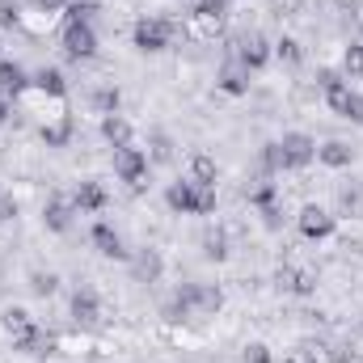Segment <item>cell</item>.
Here are the masks:
<instances>
[{
    "mask_svg": "<svg viewBox=\"0 0 363 363\" xmlns=\"http://www.w3.org/2000/svg\"><path fill=\"white\" fill-rule=\"evenodd\" d=\"M114 174L123 182H131V186H140L144 182V174H148V161H144V152L140 148H114Z\"/></svg>",
    "mask_w": 363,
    "mask_h": 363,
    "instance_id": "obj_1",
    "label": "cell"
},
{
    "mask_svg": "<svg viewBox=\"0 0 363 363\" xmlns=\"http://www.w3.org/2000/svg\"><path fill=\"white\" fill-rule=\"evenodd\" d=\"M135 47H140V51H165V47H169V21L144 17V21L135 26Z\"/></svg>",
    "mask_w": 363,
    "mask_h": 363,
    "instance_id": "obj_2",
    "label": "cell"
},
{
    "mask_svg": "<svg viewBox=\"0 0 363 363\" xmlns=\"http://www.w3.org/2000/svg\"><path fill=\"white\" fill-rule=\"evenodd\" d=\"M279 148H283V165H287V169H304V165L317 157V144H313L308 135H300V131L283 135V144H279Z\"/></svg>",
    "mask_w": 363,
    "mask_h": 363,
    "instance_id": "obj_3",
    "label": "cell"
},
{
    "mask_svg": "<svg viewBox=\"0 0 363 363\" xmlns=\"http://www.w3.org/2000/svg\"><path fill=\"white\" fill-rule=\"evenodd\" d=\"M64 51H68L72 60H89L93 51H97V38H93V30L85 21H77V26L64 30Z\"/></svg>",
    "mask_w": 363,
    "mask_h": 363,
    "instance_id": "obj_4",
    "label": "cell"
},
{
    "mask_svg": "<svg viewBox=\"0 0 363 363\" xmlns=\"http://www.w3.org/2000/svg\"><path fill=\"white\" fill-rule=\"evenodd\" d=\"M300 233L313 237V241H321V237L334 233V216L321 211V207H304V211H300Z\"/></svg>",
    "mask_w": 363,
    "mask_h": 363,
    "instance_id": "obj_5",
    "label": "cell"
},
{
    "mask_svg": "<svg viewBox=\"0 0 363 363\" xmlns=\"http://www.w3.org/2000/svg\"><path fill=\"white\" fill-rule=\"evenodd\" d=\"M317 85L325 89V101H330L338 114L347 110V101H351V89L342 85V77H338V72H321V77H317Z\"/></svg>",
    "mask_w": 363,
    "mask_h": 363,
    "instance_id": "obj_6",
    "label": "cell"
},
{
    "mask_svg": "<svg viewBox=\"0 0 363 363\" xmlns=\"http://www.w3.org/2000/svg\"><path fill=\"white\" fill-rule=\"evenodd\" d=\"M267 60H271V43H267L262 34H250V38L241 43V64H245V68H262Z\"/></svg>",
    "mask_w": 363,
    "mask_h": 363,
    "instance_id": "obj_7",
    "label": "cell"
},
{
    "mask_svg": "<svg viewBox=\"0 0 363 363\" xmlns=\"http://www.w3.org/2000/svg\"><path fill=\"white\" fill-rule=\"evenodd\" d=\"M165 199H169L174 211H199V186L194 182H174Z\"/></svg>",
    "mask_w": 363,
    "mask_h": 363,
    "instance_id": "obj_8",
    "label": "cell"
},
{
    "mask_svg": "<svg viewBox=\"0 0 363 363\" xmlns=\"http://www.w3.org/2000/svg\"><path fill=\"white\" fill-rule=\"evenodd\" d=\"M4 330L13 334V342H26L38 325H34V317H30L26 308H9V313H4Z\"/></svg>",
    "mask_w": 363,
    "mask_h": 363,
    "instance_id": "obj_9",
    "label": "cell"
},
{
    "mask_svg": "<svg viewBox=\"0 0 363 363\" xmlns=\"http://www.w3.org/2000/svg\"><path fill=\"white\" fill-rule=\"evenodd\" d=\"M93 245H97L106 258H123V254H127L123 241H118V233H114L110 224H97V228H93Z\"/></svg>",
    "mask_w": 363,
    "mask_h": 363,
    "instance_id": "obj_10",
    "label": "cell"
},
{
    "mask_svg": "<svg viewBox=\"0 0 363 363\" xmlns=\"http://www.w3.org/2000/svg\"><path fill=\"white\" fill-rule=\"evenodd\" d=\"M101 135H106L114 148H127V144H131V127H127V118H118V114H106Z\"/></svg>",
    "mask_w": 363,
    "mask_h": 363,
    "instance_id": "obj_11",
    "label": "cell"
},
{
    "mask_svg": "<svg viewBox=\"0 0 363 363\" xmlns=\"http://www.w3.org/2000/svg\"><path fill=\"white\" fill-rule=\"evenodd\" d=\"M279 283H283L287 291H296V296H308V291L317 287L313 271H279Z\"/></svg>",
    "mask_w": 363,
    "mask_h": 363,
    "instance_id": "obj_12",
    "label": "cell"
},
{
    "mask_svg": "<svg viewBox=\"0 0 363 363\" xmlns=\"http://www.w3.org/2000/svg\"><path fill=\"white\" fill-rule=\"evenodd\" d=\"M317 157H321L325 165H334V169H342V165H351V148H347L342 140H330L325 148H317Z\"/></svg>",
    "mask_w": 363,
    "mask_h": 363,
    "instance_id": "obj_13",
    "label": "cell"
},
{
    "mask_svg": "<svg viewBox=\"0 0 363 363\" xmlns=\"http://www.w3.org/2000/svg\"><path fill=\"white\" fill-rule=\"evenodd\" d=\"M68 224H72V207H68L64 199H51V203H47V228L64 233Z\"/></svg>",
    "mask_w": 363,
    "mask_h": 363,
    "instance_id": "obj_14",
    "label": "cell"
},
{
    "mask_svg": "<svg viewBox=\"0 0 363 363\" xmlns=\"http://www.w3.org/2000/svg\"><path fill=\"white\" fill-rule=\"evenodd\" d=\"M106 203V190L97 186V182H81V190H77V207H85V211H97Z\"/></svg>",
    "mask_w": 363,
    "mask_h": 363,
    "instance_id": "obj_15",
    "label": "cell"
},
{
    "mask_svg": "<svg viewBox=\"0 0 363 363\" xmlns=\"http://www.w3.org/2000/svg\"><path fill=\"white\" fill-rule=\"evenodd\" d=\"M72 317L85 321V325L97 321V300H93V291H77V300H72Z\"/></svg>",
    "mask_w": 363,
    "mask_h": 363,
    "instance_id": "obj_16",
    "label": "cell"
},
{
    "mask_svg": "<svg viewBox=\"0 0 363 363\" xmlns=\"http://www.w3.org/2000/svg\"><path fill=\"white\" fill-rule=\"evenodd\" d=\"M190 178H194V186H216V161L211 157H194L190 161Z\"/></svg>",
    "mask_w": 363,
    "mask_h": 363,
    "instance_id": "obj_17",
    "label": "cell"
},
{
    "mask_svg": "<svg viewBox=\"0 0 363 363\" xmlns=\"http://www.w3.org/2000/svg\"><path fill=\"white\" fill-rule=\"evenodd\" d=\"M0 89L21 93V89H26V72H21L17 64H0Z\"/></svg>",
    "mask_w": 363,
    "mask_h": 363,
    "instance_id": "obj_18",
    "label": "cell"
},
{
    "mask_svg": "<svg viewBox=\"0 0 363 363\" xmlns=\"http://www.w3.org/2000/svg\"><path fill=\"white\" fill-rule=\"evenodd\" d=\"M17 347H21L26 355H47V351H51L55 342H51V334H43V330H34V334H30L26 342H17Z\"/></svg>",
    "mask_w": 363,
    "mask_h": 363,
    "instance_id": "obj_19",
    "label": "cell"
},
{
    "mask_svg": "<svg viewBox=\"0 0 363 363\" xmlns=\"http://www.w3.org/2000/svg\"><path fill=\"white\" fill-rule=\"evenodd\" d=\"M220 85H224L228 93H245V89H250V81H245V72H241V68H224V72H220Z\"/></svg>",
    "mask_w": 363,
    "mask_h": 363,
    "instance_id": "obj_20",
    "label": "cell"
},
{
    "mask_svg": "<svg viewBox=\"0 0 363 363\" xmlns=\"http://www.w3.org/2000/svg\"><path fill=\"white\" fill-rule=\"evenodd\" d=\"M38 89L51 93V97H60V93H64V77H60L55 68H43V72H38Z\"/></svg>",
    "mask_w": 363,
    "mask_h": 363,
    "instance_id": "obj_21",
    "label": "cell"
},
{
    "mask_svg": "<svg viewBox=\"0 0 363 363\" xmlns=\"http://www.w3.org/2000/svg\"><path fill=\"white\" fill-rule=\"evenodd\" d=\"M342 68H347V77H363V47H347Z\"/></svg>",
    "mask_w": 363,
    "mask_h": 363,
    "instance_id": "obj_22",
    "label": "cell"
},
{
    "mask_svg": "<svg viewBox=\"0 0 363 363\" xmlns=\"http://www.w3.org/2000/svg\"><path fill=\"white\" fill-rule=\"evenodd\" d=\"M93 13V0H72L68 4V26H77V21H85Z\"/></svg>",
    "mask_w": 363,
    "mask_h": 363,
    "instance_id": "obj_23",
    "label": "cell"
},
{
    "mask_svg": "<svg viewBox=\"0 0 363 363\" xmlns=\"http://www.w3.org/2000/svg\"><path fill=\"white\" fill-rule=\"evenodd\" d=\"M135 271L144 274V279H157V274H161V258H157V254H144V258L135 262Z\"/></svg>",
    "mask_w": 363,
    "mask_h": 363,
    "instance_id": "obj_24",
    "label": "cell"
},
{
    "mask_svg": "<svg viewBox=\"0 0 363 363\" xmlns=\"http://www.w3.org/2000/svg\"><path fill=\"white\" fill-rule=\"evenodd\" d=\"M279 60H283V64H300V43H296V38H283V43H279Z\"/></svg>",
    "mask_w": 363,
    "mask_h": 363,
    "instance_id": "obj_25",
    "label": "cell"
},
{
    "mask_svg": "<svg viewBox=\"0 0 363 363\" xmlns=\"http://www.w3.org/2000/svg\"><path fill=\"white\" fill-rule=\"evenodd\" d=\"M194 9H199V17H224V0H194Z\"/></svg>",
    "mask_w": 363,
    "mask_h": 363,
    "instance_id": "obj_26",
    "label": "cell"
},
{
    "mask_svg": "<svg viewBox=\"0 0 363 363\" xmlns=\"http://www.w3.org/2000/svg\"><path fill=\"white\" fill-rule=\"evenodd\" d=\"M342 118H351V123H363V93H351V101H347Z\"/></svg>",
    "mask_w": 363,
    "mask_h": 363,
    "instance_id": "obj_27",
    "label": "cell"
},
{
    "mask_svg": "<svg viewBox=\"0 0 363 363\" xmlns=\"http://www.w3.org/2000/svg\"><path fill=\"white\" fill-rule=\"evenodd\" d=\"M97 110L114 114V110H118V89H101V93H97Z\"/></svg>",
    "mask_w": 363,
    "mask_h": 363,
    "instance_id": "obj_28",
    "label": "cell"
},
{
    "mask_svg": "<svg viewBox=\"0 0 363 363\" xmlns=\"http://www.w3.org/2000/svg\"><path fill=\"white\" fill-rule=\"evenodd\" d=\"M207 211H216V190L199 186V216H207Z\"/></svg>",
    "mask_w": 363,
    "mask_h": 363,
    "instance_id": "obj_29",
    "label": "cell"
},
{
    "mask_svg": "<svg viewBox=\"0 0 363 363\" xmlns=\"http://www.w3.org/2000/svg\"><path fill=\"white\" fill-rule=\"evenodd\" d=\"M203 254H207V258H216V262H220V258H224V254H228V250H224V237H207V241H203Z\"/></svg>",
    "mask_w": 363,
    "mask_h": 363,
    "instance_id": "obj_30",
    "label": "cell"
},
{
    "mask_svg": "<svg viewBox=\"0 0 363 363\" xmlns=\"http://www.w3.org/2000/svg\"><path fill=\"white\" fill-rule=\"evenodd\" d=\"M68 131H72V127H68V123H60V127H47V131H43V140H47V144H64V140H68Z\"/></svg>",
    "mask_w": 363,
    "mask_h": 363,
    "instance_id": "obj_31",
    "label": "cell"
},
{
    "mask_svg": "<svg viewBox=\"0 0 363 363\" xmlns=\"http://www.w3.org/2000/svg\"><path fill=\"white\" fill-rule=\"evenodd\" d=\"M34 291L38 296H51L55 291V274H34Z\"/></svg>",
    "mask_w": 363,
    "mask_h": 363,
    "instance_id": "obj_32",
    "label": "cell"
},
{
    "mask_svg": "<svg viewBox=\"0 0 363 363\" xmlns=\"http://www.w3.org/2000/svg\"><path fill=\"white\" fill-rule=\"evenodd\" d=\"M262 161H267V169H283V148H279V144H271V148L262 152Z\"/></svg>",
    "mask_w": 363,
    "mask_h": 363,
    "instance_id": "obj_33",
    "label": "cell"
},
{
    "mask_svg": "<svg viewBox=\"0 0 363 363\" xmlns=\"http://www.w3.org/2000/svg\"><path fill=\"white\" fill-rule=\"evenodd\" d=\"M245 363H271V351H267L262 342H254V347L245 351Z\"/></svg>",
    "mask_w": 363,
    "mask_h": 363,
    "instance_id": "obj_34",
    "label": "cell"
},
{
    "mask_svg": "<svg viewBox=\"0 0 363 363\" xmlns=\"http://www.w3.org/2000/svg\"><path fill=\"white\" fill-rule=\"evenodd\" d=\"M287 363H317V351H313V347H296V351L287 355Z\"/></svg>",
    "mask_w": 363,
    "mask_h": 363,
    "instance_id": "obj_35",
    "label": "cell"
},
{
    "mask_svg": "<svg viewBox=\"0 0 363 363\" xmlns=\"http://www.w3.org/2000/svg\"><path fill=\"white\" fill-rule=\"evenodd\" d=\"M351 355H355V351H351V347H342V342H334V347H330V359H334V363H347Z\"/></svg>",
    "mask_w": 363,
    "mask_h": 363,
    "instance_id": "obj_36",
    "label": "cell"
},
{
    "mask_svg": "<svg viewBox=\"0 0 363 363\" xmlns=\"http://www.w3.org/2000/svg\"><path fill=\"white\" fill-rule=\"evenodd\" d=\"M152 152H157V161H169V157H174V152H169V140H161V135L152 140Z\"/></svg>",
    "mask_w": 363,
    "mask_h": 363,
    "instance_id": "obj_37",
    "label": "cell"
},
{
    "mask_svg": "<svg viewBox=\"0 0 363 363\" xmlns=\"http://www.w3.org/2000/svg\"><path fill=\"white\" fill-rule=\"evenodd\" d=\"M17 21V9L13 4H0V26H13Z\"/></svg>",
    "mask_w": 363,
    "mask_h": 363,
    "instance_id": "obj_38",
    "label": "cell"
},
{
    "mask_svg": "<svg viewBox=\"0 0 363 363\" xmlns=\"http://www.w3.org/2000/svg\"><path fill=\"white\" fill-rule=\"evenodd\" d=\"M13 216H17V207H13L9 199H0V224H4V220H13Z\"/></svg>",
    "mask_w": 363,
    "mask_h": 363,
    "instance_id": "obj_39",
    "label": "cell"
},
{
    "mask_svg": "<svg viewBox=\"0 0 363 363\" xmlns=\"http://www.w3.org/2000/svg\"><path fill=\"white\" fill-rule=\"evenodd\" d=\"M271 194H274L271 186H258V190H254V203H271Z\"/></svg>",
    "mask_w": 363,
    "mask_h": 363,
    "instance_id": "obj_40",
    "label": "cell"
},
{
    "mask_svg": "<svg viewBox=\"0 0 363 363\" xmlns=\"http://www.w3.org/2000/svg\"><path fill=\"white\" fill-rule=\"evenodd\" d=\"M34 4H38V9H47V13H51V9H60V4H68V0H34Z\"/></svg>",
    "mask_w": 363,
    "mask_h": 363,
    "instance_id": "obj_41",
    "label": "cell"
},
{
    "mask_svg": "<svg viewBox=\"0 0 363 363\" xmlns=\"http://www.w3.org/2000/svg\"><path fill=\"white\" fill-rule=\"evenodd\" d=\"M4 114H9V110H4V97H0V123H4Z\"/></svg>",
    "mask_w": 363,
    "mask_h": 363,
    "instance_id": "obj_42",
    "label": "cell"
}]
</instances>
